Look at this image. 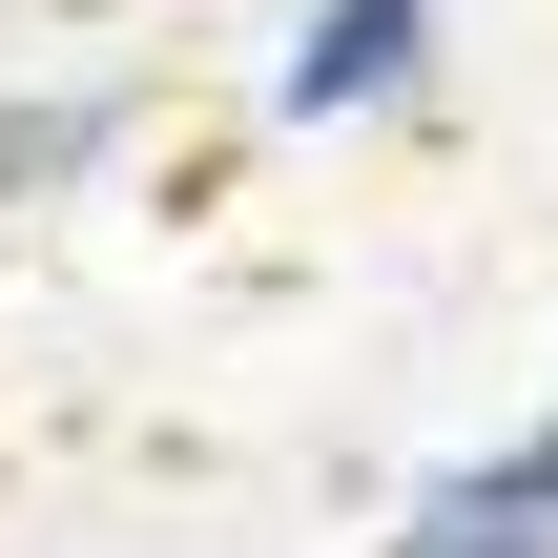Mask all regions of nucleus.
Returning a JSON list of instances; mask_svg holds the SVG:
<instances>
[{"mask_svg": "<svg viewBox=\"0 0 558 558\" xmlns=\"http://www.w3.org/2000/svg\"><path fill=\"white\" fill-rule=\"evenodd\" d=\"M414 83H435V0H290V41H269L248 104L290 145H331V124H393Z\"/></svg>", "mask_w": 558, "mask_h": 558, "instance_id": "nucleus-1", "label": "nucleus"}, {"mask_svg": "<svg viewBox=\"0 0 558 558\" xmlns=\"http://www.w3.org/2000/svg\"><path fill=\"white\" fill-rule=\"evenodd\" d=\"M373 558H558V476H538V435L435 456V476L393 497V538H373Z\"/></svg>", "mask_w": 558, "mask_h": 558, "instance_id": "nucleus-2", "label": "nucleus"}, {"mask_svg": "<svg viewBox=\"0 0 558 558\" xmlns=\"http://www.w3.org/2000/svg\"><path fill=\"white\" fill-rule=\"evenodd\" d=\"M124 124H145V83H124V62L21 83V104H0V207H83V186L124 166Z\"/></svg>", "mask_w": 558, "mask_h": 558, "instance_id": "nucleus-3", "label": "nucleus"}, {"mask_svg": "<svg viewBox=\"0 0 558 558\" xmlns=\"http://www.w3.org/2000/svg\"><path fill=\"white\" fill-rule=\"evenodd\" d=\"M538 476H558V414H538Z\"/></svg>", "mask_w": 558, "mask_h": 558, "instance_id": "nucleus-4", "label": "nucleus"}]
</instances>
